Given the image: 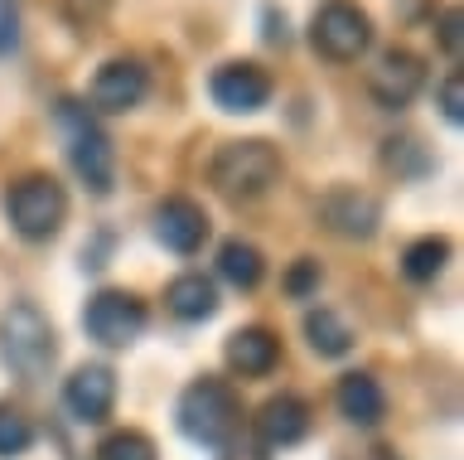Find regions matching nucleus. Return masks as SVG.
I'll list each match as a JSON object with an SVG mask.
<instances>
[{"label": "nucleus", "mask_w": 464, "mask_h": 460, "mask_svg": "<svg viewBox=\"0 0 464 460\" xmlns=\"http://www.w3.org/2000/svg\"><path fill=\"white\" fill-rule=\"evenodd\" d=\"M285 175V161L271 141L261 136H246V141H223L208 161V180L213 190L232 199V204H252V199L271 194Z\"/></svg>", "instance_id": "1"}, {"label": "nucleus", "mask_w": 464, "mask_h": 460, "mask_svg": "<svg viewBox=\"0 0 464 460\" xmlns=\"http://www.w3.org/2000/svg\"><path fill=\"white\" fill-rule=\"evenodd\" d=\"M0 358L20 383H44L58 364V335L34 300H10L0 315Z\"/></svg>", "instance_id": "2"}, {"label": "nucleus", "mask_w": 464, "mask_h": 460, "mask_svg": "<svg viewBox=\"0 0 464 460\" xmlns=\"http://www.w3.org/2000/svg\"><path fill=\"white\" fill-rule=\"evenodd\" d=\"M174 422L194 445H227L237 441L242 431V397L227 378H213L203 373L179 393V407H174Z\"/></svg>", "instance_id": "3"}, {"label": "nucleus", "mask_w": 464, "mask_h": 460, "mask_svg": "<svg viewBox=\"0 0 464 460\" xmlns=\"http://www.w3.org/2000/svg\"><path fill=\"white\" fill-rule=\"evenodd\" d=\"M53 117H58V132H63V141H68V165H72V175H78L92 194H111V184H116V151H111L107 132L97 126L92 107H82V103H72V97H63Z\"/></svg>", "instance_id": "4"}, {"label": "nucleus", "mask_w": 464, "mask_h": 460, "mask_svg": "<svg viewBox=\"0 0 464 460\" xmlns=\"http://www.w3.org/2000/svg\"><path fill=\"white\" fill-rule=\"evenodd\" d=\"M5 213H10V228L24 242H49L58 228H63V219H68V194H63V184H58L53 175L34 170V175L10 184Z\"/></svg>", "instance_id": "5"}, {"label": "nucleus", "mask_w": 464, "mask_h": 460, "mask_svg": "<svg viewBox=\"0 0 464 460\" xmlns=\"http://www.w3.org/2000/svg\"><path fill=\"white\" fill-rule=\"evenodd\" d=\"M310 44L329 64H358L372 44V20L353 0H324L310 20Z\"/></svg>", "instance_id": "6"}, {"label": "nucleus", "mask_w": 464, "mask_h": 460, "mask_svg": "<svg viewBox=\"0 0 464 460\" xmlns=\"http://www.w3.org/2000/svg\"><path fill=\"white\" fill-rule=\"evenodd\" d=\"M145 320H150V315H145V300L136 291H121V286H107V291L87 296V306H82V329L102 344V349H126V344H136Z\"/></svg>", "instance_id": "7"}, {"label": "nucleus", "mask_w": 464, "mask_h": 460, "mask_svg": "<svg viewBox=\"0 0 464 460\" xmlns=\"http://www.w3.org/2000/svg\"><path fill=\"white\" fill-rule=\"evenodd\" d=\"M208 93H213V103L223 107V112H232V117H252V112H261V107L271 103L276 83H271V73L261 64L232 59V64H218L213 68Z\"/></svg>", "instance_id": "8"}, {"label": "nucleus", "mask_w": 464, "mask_h": 460, "mask_svg": "<svg viewBox=\"0 0 464 460\" xmlns=\"http://www.w3.org/2000/svg\"><path fill=\"white\" fill-rule=\"evenodd\" d=\"M420 88H426V59L411 49H382L377 64L368 68V93L387 112H401Z\"/></svg>", "instance_id": "9"}, {"label": "nucleus", "mask_w": 464, "mask_h": 460, "mask_svg": "<svg viewBox=\"0 0 464 460\" xmlns=\"http://www.w3.org/2000/svg\"><path fill=\"white\" fill-rule=\"evenodd\" d=\"M314 213L329 233L353 238V242L377 238V228H382V204H377L368 190H358V184H334V190L319 199Z\"/></svg>", "instance_id": "10"}, {"label": "nucleus", "mask_w": 464, "mask_h": 460, "mask_svg": "<svg viewBox=\"0 0 464 460\" xmlns=\"http://www.w3.org/2000/svg\"><path fill=\"white\" fill-rule=\"evenodd\" d=\"M145 93H150V68L140 59H130V54H116L97 68L92 78V107L97 112H111V117H121V112L140 107Z\"/></svg>", "instance_id": "11"}, {"label": "nucleus", "mask_w": 464, "mask_h": 460, "mask_svg": "<svg viewBox=\"0 0 464 460\" xmlns=\"http://www.w3.org/2000/svg\"><path fill=\"white\" fill-rule=\"evenodd\" d=\"M63 407L87 426H102L116 407V373L107 364H82L63 383Z\"/></svg>", "instance_id": "12"}, {"label": "nucleus", "mask_w": 464, "mask_h": 460, "mask_svg": "<svg viewBox=\"0 0 464 460\" xmlns=\"http://www.w3.org/2000/svg\"><path fill=\"white\" fill-rule=\"evenodd\" d=\"M155 238L165 242L169 252L194 257L203 242H208V213H203V204H194V199H184V194L160 199L155 204Z\"/></svg>", "instance_id": "13"}, {"label": "nucleus", "mask_w": 464, "mask_h": 460, "mask_svg": "<svg viewBox=\"0 0 464 460\" xmlns=\"http://www.w3.org/2000/svg\"><path fill=\"white\" fill-rule=\"evenodd\" d=\"M304 431H310V402L295 397V393H276L256 407V441L266 445V451L304 441Z\"/></svg>", "instance_id": "14"}, {"label": "nucleus", "mask_w": 464, "mask_h": 460, "mask_svg": "<svg viewBox=\"0 0 464 460\" xmlns=\"http://www.w3.org/2000/svg\"><path fill=\"white\" fill-rule=\"evenodd\" d=\"M223 358H227L232 373H242V378H266V373L281 364V339H276L266 325H242L227 335Z\"/></svg>", "instance_id": "15"}, {"label": "nucleus", "mask_w": 464, "mask_h": 460, "mask_svg": "<svg viewBox=\"0 0 464 460\" xmlns=\"http://www.w3.org/2000/svg\"><path fill=\"white\" fill-rule=\"evenodd\" d=\"M334 402H339V412L348 416L353 426H377L387 416V393L382 383L372 378V373H343L339 387H334Z\"/></svg>", "instance_id": "16"}, {"label": "nucleus", "mask_w": 464, "mask_h": 460, "mask_svg": "<svg viewBox=\"0 0 464 460\" xmlns=\"http://www.w3.org/2000/svg\"><path fill=\"white\" fill-rule=\"evenodd\" d=\"M165 306L179 320H213L218 315V286L203 277V271H184L165 286Z\"/></svg>", "instance_id": "17"}, {"label": "nucleus", "mask_w": 464, "mask_h": 460, "mask_svg": "<svg viewBox=\"0 0 464 460\" xmlns=\"http://www.w3.org/2000/svg\"><path fill=\"white\" fill-rule=\"evenodd\" d=\"M304 339H310V349L319 358H343L348 349H353V329H348V320L329 306L304 310Z\"/></svg>", "instance_id": "18"}, {"label": "nucleus", "mask_w": 464, "mask_h": 460, "mask_svg": "<svg viewBox=\"0 0 464 460\" xmlns=\"http://www.w3.org/2000/svg\"><path fill=\"white\" fill-rule=\"evenodd\" d=\"M218 271H223V281H232L237 291H252V286L266 277V257H261L256 242L227 238L223 248H218Z\"/></svg>", "instance_id": "19"}, {"label": "nucleus", "mask_w": 464, "mask_h": 460, "mask_svg": "<svg viewBox=\"0 0 464 460\" xmlns=\"http://www.w3.org/2000/svg\"><path fill=\"white\" fill-rule=\"evenodd\" d=\"M445 262H450V238H416V242H406V252H401V277L406 281H435L445 271Z\"/></svg>", "instance_id": "20"}, {"label": "nucleus", "mask_w": 464, "mask_h": 460, "mask_svg": "<svg viewBox=\"0 0 464 460\" xmlns=\"http://www.w3.org/2000/svg\"><path fill=\"white\" fill-rule=\"evenodd\" d=\"M29 445H34V422H29V412L14 407V402H0V455L14 460V455H24Z\"/></svg>", "instance_id": "21"}, {"label": "nucleus", "mask_w": 464, "mask_h": 460, "mask_svg": "<svg viewBox=\"0 0 464 460\" xmlns=\"http://www.w3.org/2000/svg\"><path fill=\"white\" fill-rule=\"evenodd\" d=\"M92 460H160V455H155V441L145 436V431L126 426V431H111V436L92 451Z\"/></svg>", "instance_id": "22"}, {"label": "nucleus", "mask_w": 464, "mask_h": 460, "mask_svg": "<svg viewBox=\"0 0 464 460\" xmlns=\"http://www.w3.org/2000/svg\"><path fill=\"white\" fill-rule=\"evenodd\" d=\"M382 161H387V170H397V175H406V180H416V175H426V170H430V155H426V146H420L416 136L387 141Z\"/></svg>", "instance_id": "23"}, {"label": "nucleus", "mask_w": 464, "mask_h": 460, "mask_svg": "<svg viewBox=\"0 0 464 460\" xmlns=\"http://www.w3.org/2000/svg\"><path fill=\"white\" fill-rule=\"evenodd\" d=\"M58 10H63V20L72 30H97L111 15V0H58Z\"/></svg>", "instance_id": "24"}, {"label": "nucleus", "mask_w": 464, "mask_h": 460, "mask_svg": "<svg viewBox=\"0 0 464 460\" xmlns=\"http://www.w3.org/2000/svg\"><path fill=\"white\" fill-rule=\"evenodd\" d=\"M319 281H324L319 262H314V257H300V262H290V271H285V296L304 300V296H314V291H319Z\"/></svg>", "instance_id": "25"}, {"label": "nucleus", "mask_w": 464, "mask_h": 460, "mask_svg": "<svg viewBox=\"0 0 464 460\" xmlns=\"http://www.w3.org/2000/svg\"><path fill=\"white\" fill-rule=\"evenodd\" d=\"M459 24H464V15H459V5H445L440 15H435V44H440V49L450 54V59H459V44H464Z\"/></svg>", "instance_id": "26"}, {"label": "nucleus", "mask_w": 464, "mask_h": 460, "mask_svg": "<svg viewBox=\"0 0 464 460\" xmlns=\"http://www.w3.org/2000/svg\"><path fill=\"white\" fill-rule=\"evenodd\" d=\"M440 117L450 126L464 122V73H445V83H440Z\"/></svg>", "instance_id": "27"}, {"label": "nucleus", "mask_w": 464, "mask_h": 460, "mask_svg": "<svg viewBox=\"0 0 464 460\" xmlns=\"http://www.w3.org/2000/svg\"><path fill=\"white\" fill-rule=\"evenodd\" d=\"M20 44V0H0V59Z\"/></svg>", "instance_id": "28"}, {"label": "nucleus", "mask_w": 464, "mask_h": 460, "mask_svg": "<svg viewBox=\"0 0 464 460\" xmlns=\"http://www.w3.org/2000/svg\"><path fill=\"white\" fill-rule=\"evenodd\" d=\"M223 460H271L266 455V445H261V441H227V451H223Z\"/></svg>", "instance_id": "29"}, {"label": "nucleus", "mask_w": 464, "mask_h": 460, "mask_svg": "<svg viewBox=\"0 0 464 460\" xmlns=\"http://www.w3.org/2000/svg\"><path fill=\"white\" fill-rule=\"evenodd\" d=\"M372 460H401L397 451H372Z\"/></svg>", "instance_id": "30"}]
</instances>
